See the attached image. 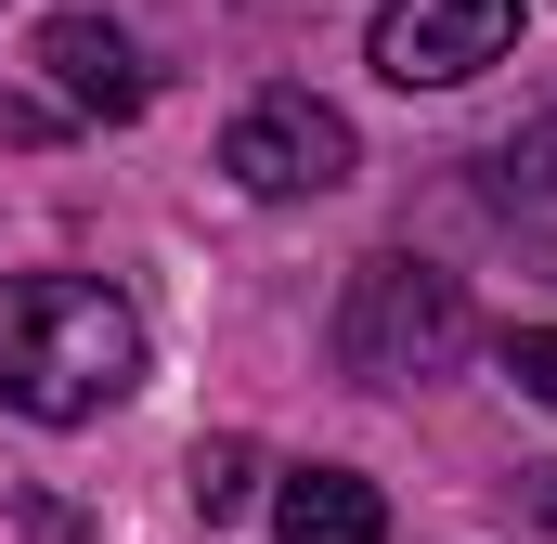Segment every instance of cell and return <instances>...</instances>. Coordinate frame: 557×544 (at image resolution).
<instances>
[{
    "label": "cell",
    "mask_w": 557,
    "mask_h": 544,
    "mask_svg": "<svg viewBox=\"0 0 557 544\" xmlns=\"http://www.w3.org/2000/svg\"><path fill=\"white\" fill-rule=\"evenodd\" d=\"M519 39V0H389L376 13V78L389 91H454L480 65H506Z\"/></svg>",
    "instance_id": "4"
},
{
    "label": "cell",
    "mask_w": 557,
    "mask_h": 544,
    "mask_svg": "<svg viewBox=\"0 0 557 544\" xmlns=\"http://www.w3.org/2000/svg\"><path fill=\"white\" fill-rule=\"evenodd\" d=\"M532 506H545V519H557V467H545V480H532Z\"/></svg>",
    "instance_id": "11"
},
{
    "label": "cell",
    "mask_w": 557,
    "mask_h": 544,
    "mask_svg": "<svg viewBox=\"0 0 557 544\" xmlns=\"http://www.w3.org/2000/svg\"><path fill=\"white\" fill-rule=\"evenodd\" d=\"M467 337H480L467 285L428 272V260H363L350 298H337V363H350L363 390H428V376H454Z\"/></svg>",
    "instance_id": "2"
},
{
    "label": "cell",
    "mask_w": 557,
    "mask_h": 544,
    "mask_svg": "<svg viewBox=\"0 0 557 544\" xmlns=\"http://www.w3.org/2000/svg\"><path fill=\"white\" fill-rule=\"evenodd\" d=\"M131 390H143V324L117 285H91V272H13L0 285V403L13 415L78 428Z\"/></svg>",
    "instance_id": "1"
},
{
    "label": "cell",
    "mask_w": 557,
    "mask_h": 544,
    "mask_svg": "<svg viewBox=\"0 0 557 544\" xmlns=\"http://www.w3.org/2000/svg\"><path fill=\"white\" fill-rule=\"evenodd\" d=\"M26 52H39V78H52L65 118H143V52L104 26V13H52Z\"/></svg>",
    "instance_id": "5"
},
{
    "label": "cell",
    "mask_w": 557,
    "mask_h": 544,
    "mask_svg": "<svg viewBox=\"0 0 557 544\" xmlns=\"http://www.w3.org/2000/svg\"><path fill=\"white\" fill-rule=\"evenodd\" d=\"M493 208H506V234H519V247L557 272V104L532 118V131L493 143Z\"/></svg>",
    "instance_id": "6"
},
{
    "label": "cell",
    "mask_w": 557,
    "mask_h": 544,
    "mask_svg": "<svg viewBox=\"0 0 557 544\" xmlns=\"http://www.w3.org/2000/svg\"><path fill=\"white\" fill-rule=\"evenodd\" d=\"M247 467H260L247 441H208V454H195V506H208V519H234V506H247Z\"/></svg>",
    "instance_id": "9"
},
{
    "label": "cell",
    "mask_w": 557,
    "mask_h": 544,
    "mask_svg": "<svg viewBox=\"0 0 557 544\" xmlns=\"http://www.w3.org/2000/svg\"><path fill=\"white\" fill-rule=\"evenodd\" d=\"M273 532L285 544H389V506H376V480H350V467H298L273 493Z\"/></svg>",
    "instance_id": "7"
},
{
    "label": "cell",
    "mask_w": 557,
    "mask_h": 544,
    "mask_svg": "<svg viewBox=\"0 0 557 544\" xmlns=\"http://www.w3.org/2000/svg\"><path fill=\"white\" fill-rule=\"evenodd\" d=\"M65 131V104H39V91H0V143H52Z\"/></svg>",
    "instance_id": "10"
},
{
    "label": "cell",
    "mask_w": 557,
    "mask_h": 544,
    "mask_svg": "<svg viewBox=\"0 0 557 544\" xmlns=\"http://www.w3.org/2000/svg\"><path fill=\"white\" fill-rule=\"evenodd\" d=\"M506 390L557 415V324H519V337H506Z\"/></svg>",
    "instance_id": "8"
},
{
    "label": "cell",
    "mask_w": 557,
    "mask_h": 544,
    "mask_svg": "<svg viewBox=\"0 0 557 544\" xmlns=\"http://www.w3.org/2000/svg\"><path fill=\"white\" fill-rule=\"evenodd\" d=\"M221 169L247 195H337L350 182V118L311 104V91H260L234 131H221Z\"/></svg>",
    "instance_id": "3"
}]
</instances>
